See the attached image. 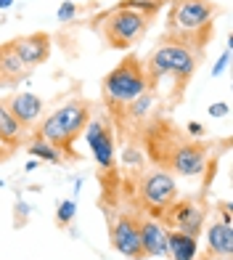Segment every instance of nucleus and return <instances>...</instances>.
Listing matches in <instances>:
<instances>
[{
  "label": "nucleus",
  "mask_w": 233,
  "mask_h": 260,
  "mask_svg": "<svg viewBox=\"0 0 233 260\" xmlns=\"http://www.w3.org/2000/svg\"><path fill=\"white\" fill-rule=\"evenodd\" d=\"M141 141L151 165L170 175H202L209 162V144L185 136L167 117H148L141 127Z\"/></svg>",
  "instance_id": "nucleus-1"
},
{
  "label": "nucleus",
  "mask_w": 233,
  "mask_h": 260,
  "mask_svg": "<svg viewBox=\"0 0 233 260\" xmlns=\"http://www.w3.org/2000/svg\"><path fill=\"white\" fill-rule=\"evenodd\" d=\"M220 210H223V223H228V226H230V205L223 202V205H220Z\"/></svg>",
  "instance_id": "nucleus-25"
},
{
  "label": "nucleus",
  "mask_w": 233,
  "mask_h": 260,
  "mask_svg": "<svg viewBox=\"0 0 233 260\" xmlns=\"http://www.w3.org/2000/svg\"><path fill=\"white\" fill-rule=\"evenodd\" d=\"M27 151H29L32 157H37V159H45V162H51V165H61V159H64V157L58 154V151H56V149H53L51 144H45L43 138H34L32 144H29V149H27Z\"/></svg>",
  "instance_id": "nucleus-18"
},
{
  "label": "nucleus",
  "mask_w": 233,
  "mask_h": 260,
  "mask_svg": "<svg viewBox=\"0 0 233 260\" xmlns=\"http://www.w3.org/2000/svg\"><path fill=\"white\" fill-rule=\"evenodd\" d=\"M141 247L146 257H165L167 255V229L154 218L141 215Z\"/></svg>",
  "instance_id": "nucleus-14"
},
{
  "label": "nucleus",
  "mask_w": 233,
  "mask_h": 260,
  "mask_svg": "<svg viewBox=\"0 0 233 260\" xmlns=\"http://www.w3.org/2000/svg\"><path fill=\"white\" fill-rule=\"evenodd\" d=\"M74 212H77V205H74V199H66V202H61L58 205V210H56V223L58 226H69V223L74 220Z\"/></svg>",
  "instance_id": "nucleus-19"
},
{
  "label": "nucleus",
  "mask_w": 233,
  "mask_h": 260,
  "mask_svg": "<svg viewBox=\"0 0 233 260\" xmlns=\"http://www.w3.org/2000/svg\"><path fill=\"white\" fill-rule=\"evenodd\" d=\"M93 120V104L88 99H72L51 112L37 125V138L51 144L66 159H80L74 154V141L83 136L85 125Z\"/></svg>",
  "instance_id": "nucleus-5"
},
{
  "label": "nucleus",
  "mask_w": 233,
  "mask_h": 260,
  "mask_svg": "<svg viewBox=\"0 0 233 260\" xmlns=\"http://www.w3.org/2000/svg\"><path fill=\"white\" fill-rule=\"evenodd\" d=\"M85 141L93 151V159L98 162L101 170L114 173V130L111 122H106V117H98V120H90L85 125Z\"/></svg>",
  "instance_id": "nucleus-10"
},
{
  "label": "nucleus",
  "mask_w": 233,
  "mask_h": 260,
  "mask_svg": "<svg viewBox=\"0 0 233 260\" xmlns=\"http://www.w3.org/2000/svg\"><path fill=\"white\" fill-rule=\"evenodd\" d=\"M202 56L188 48L172 43H159L151 51L148 61L143 64L146 69V88L151 96L165 93V101L170 106H178L188 90V82L193 80L196 69H199Z\"/></svg>",
  "instance_id": "nucleus-2"
},
{
  "label": "nucleus",
  "mask_w": 233,
  "mask_h": 260,
  "mask_svg": "<svg viewBox=\"0 0 233 260\" xmlns=\"http://www.w3.org/2000/svg\"><path fill=\"white\" fill-rule=\"evenodd\" d=\"M148 88H146V69L143 61L138 58L135 53L125 56L120 64H116L111 72L103 77L101 82V99L103 106L109 112V120L114 125L122 122V114L125 109L130 106L138 96H143Z\"/></svg>",
  "instance_id": "nucleus-6"
},
{
  "label": "nucleus",
  "mask_w": 233,
  "mask_h": 260,
  "mask_svg": "<svg viewBox=\"0 0 233 260\" xmlns=\"http://www.w3.org/2000/svg\"><path fill=\"white\" fill-rule=\"evenodd\" d=\"M14 6V0H0V8H11Z\"/></svg>",
  "instance_id": "nucleus-26"
},
{
  "label": "nucleus",
  "mask_w": 233,
  "mask_h": 260,
  "mask_svg": "<svg viewBox=\"0 0 233 260\" xmlns=\"http://www.w3.org/2000/svg\"><path fill=\"white\" fill-rule=\"evenodd\" d=\"M24 136H27V130L14 120V114L6 109L3 99H0V146L16 151L24 146Z\"/></svg>",
  "instance_id": "nucleus-16"
},
{
  "label": "nucleus",
  "mask_w": 233,
  "mask_h": 260,
  "mask_svg": "<svg viewBox=\"0 0 233 260\" xmlns=\"http://www.w3.org/2000/svg\"><path fill=\"white\" fill-rule=\"evenodd\" d=\"M167 255L172 260H196L199 257V239L183 231L167 229Z\"/></svg>",
  "instance_id": "nucleus-17"
},
{
  "label": "nucleus",
  "mask_w": 233,
  "mask_h": 260,
  "mask_svg": "<svg viewBox=\"0 0 233 260\" xmlns=\"http://www.w3.org/2000/svg\"><path fill=\"white\" fill-rule=\"evenodd\" d=\"M3 104H6V109L14 114V120L24 127V130L34 127V122H37L40 117H43V112H45L43 99L34 96V93H29V90L11 93L8 99H3Z\"/></svg>",
  "instance_id": "nucleus-12"
},
{
  "label": "nucleus",
  "mask_w": 233,
  "mask_h": 260,
  "mask_svg": "<svg viewBox=\"0 0 233 260\" xmlns=\"http://www.w3.org/2000/svg\"><path fill=\"white\" fill-rule=\"evenodd\" d=\"M185 136L204 138V125H202V122H188V125H185Z\"/></svg>",
  "instance_id": "nucleus-23"
},
{
  "label": "nucleus",
  "mask_w": 233,
  "mask_h": 260,
  "mask_svg": "<svg viewBox=\"0 0 233 260\" xmlns=\"http://www.w3.org/2000/svg\"><path fill=\"white\" fill-rule=\"evenodd\" d=\"M233 255V229L228 223H212L207 229V257L196 260H230Z\"/></svg>",
  "instance_id": "nucleus-13"
},
{
  "label": "nucleus",
  "mask_w": 233,
  "mask_h": 260,
  "mask_svg": "<svg viewBox=\"0 0 233 260\" xmlns=\"http://www.w3.org/2000/svg\"><path fill=\"white\" fill-rule=\"evenodd\" d=\"M74 14H77V6L74 3H61V8H58V21H69V19H74Z\"/></svg>",
  "instance_id": "nucleus-22"
},
{
  "label": "nucleus",
  "mask_w": 233,
  "mask_h": 260,
  "mask_svg": "<svg viewBox=\"0 0 233 260\" xmlns=\"http://www.w3.org/2000/svg\"><path fill=\"white\" fill-rule=\"evenodd\" d=\"M11 48L19 56V61L24 64L27 69L40 67L51 58V35L48 32H32L24 35V38L11 40Z\"/></svg>",
  "instance_id": "nucleus-11"
},
{
  "label": "nucleus",
  "mask_w": 233,
  "mask_h": 260,
  "mask_svg": "<svg viewBox=\"0 0 233 260\" xmlns=\"http://www.w3.org/2000/svg\"><path fill=\"white\" fill-rule=\"evenodd\" d=\"M223 14L215 0H172L162 43H172L193 53H204L215 38V19Z\"/></svg>",
  "instance_id": "nucleus-3"
},
{
  "label": "nucleus",
  "mask_w": 233,
  "mask_h": 260,
  "mask_svg": "<svg viewBox=\"0 0 233 260\" xmlns=\"http://www.w3.org/2000/svg\"><path fill=\"white\" fill-rule=\"evenodd\" d=\"M228 61H230V48H225L223 56L217 58V64L212 67V77H220V75H223V72H225V67H228Z\"/></svg>",
  "instance_id": "nucleus-21"
},
{
  "label": "nucleus",
  "mask_w": 233,
  "mask_h": 260,
  "mask_svg": "<svg viewBox=\"0 0 233 260\" xmlns=\"http://www.w3.org/2000/svg\"><path fill=\"white\" fill-rule=\"evenodd\" d=\"M204 220H207V207L199 202V199H175V202L162 212L159 223H167V229L183 231L199 239L204 231Z\"/></svg>",
  "instance_id": "nucleus-9"
},
{
  "label": "nucleus",
  "mask_w": 233,
  "mask_h": 260,
  "mask_svg": "<svg viewBox=\"0 0 233 260\" xmlns=\"http://www.w3.org/2000/svg\"><path fill=\"white\" fill-rule=\"evenodd\" d=\"M209 117H225L228 114V104L225 101H220V104H212V106H209Z\"/></svg>",
  "instance_id": "nucleus-24"
},
{
  "label": "nucleus",
  "mask_w": 233,
  "mask_h": 260,
  "mask_svg": "<svg viewBox=\"0 0 233 260\" xmlns=\"http://www.w3.org/2000/svg\"><path fill=\"white\" fill-rule=\"evenodd\" d=\"M159 8H162V0H122L120 6L101 14L93 21V27H96V32L109 48L125 51L138 40H143V35L148 32V24L154 21Z\"/></svg>",
  "instance_id": "nucleus-4"
},
{
  "label": "nucleus",
  "mask_w": 233,
  "mask_h": 260,
  "mask_svg": "<svg viewBox=\"0 0 233 260\" xmlns=\"http://www.w3.org/2000/svg\"><path fill=\"white\" fill-rule=\"evenodd\" d=\"M29 69L19 61V56L14 53L11 43H3L0 45V88H16L24 75Z\"/></svg>",
  "instance_id": "nucleus-15"
},
{
  "label": "nucleus",
  "mask_w": 233,
  "mask_h": 260,
  "mask_svg": "<svg viewBox=\"0 0 233 260\" xmlns=\"http://www.w3.org/2000/svg\"><path fill=\"white\" fill-rule=\"evenodd\" d=\"M106 226H109V242L120 255L130 257V260H143V247H141V215L138 212H114L106 215Z\"/></svg>",
  "instance_id": "nucleus-8"
},
{
  "label": "nucleus",
  "mask_w": 233,
  "mask_h": 260,
  "mask_svg": "<svg viewBox=\"0 0 233 260\" xmlns=\"http://www.w3.org/2000/svg\"><path fill=\"white\" fill-rule=\"evenodd\" d=\"M122 159H125L127 165H135V170H138V168H141V165H143V157L138 154V149H133V146H127V149L122 151Z\"/></svg>",
  "instance_id": "nucleus-20"
},
{
  "label": "nucleus",
  "mask_w": 233,
  "mask_h": 260,
  "mask_svg": "<svg viewBox=\"0 0 233 260\" xmlns=\"http://www.w3.org/2000/svg\"><path fill=\"white\" fill-rule=\"evenodd\" d=\"M127 199H130L133 212L151 215L154 220H159L162 212L178 199V183H175L170 173L138 168L127 181Z\"/></svg>",
  "instance_id": "nucleus-7"
}]
</instances>
